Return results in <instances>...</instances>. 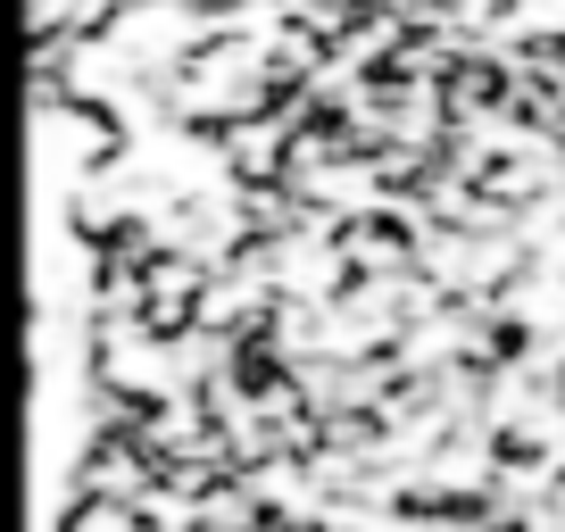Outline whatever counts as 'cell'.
I'll list each match as a JSON object with an SVG mask.
<instances>
[{
    "mask_svg": "<svg viewBox=\"0 0 565 532\" xmlns=\"http://www.w3.org/2000/svg\"><path fill=\"white\" fill-rule=\"evenodd\" d=\"M216 175H225L233 192H249V183H282V175H291V117L233 125L225 150H216Z\"/></svg>",
    "mask_w": 565,
    "mask_h": 532,
    "instance_id": "6da1fadb",
    "label": "cell"
},
{
    "mask_svg": "<svg viewBox=\"0 0 565 532\" xmlns=\"http://www.w3.org/2000/svg\"><path fill=\"white\" fill-rule=\"evenodd\" d=\"M51 532H159L150 508H125V499H67L51 515Z\"/></svg>",
    "mask_w": 565,
    "mask_h": 532,
    "instance_id": "7a4b0ae2",
    "label": "cell"
}]
</instances>
